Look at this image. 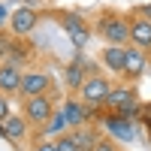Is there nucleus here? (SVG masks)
Here are the masks:
<instances>
[{
    "mask_svg": "<svg viewBox=\"0 0 151 151\" xmlns=\"http://www.w3.org/2000/svg\"><path fill=\"white\" fill-rule=\"evenodd\" d=\"M91 24H94V36L103 45H127L130 42V18H127V9L100 6V9H94Z\"/></svg>",
    "mask_w": 151,
    "mask_h": 151,
    "instance_id": "nucleus-1",
    "label": "nucleus"
},
{
    "mask_svg": "<svg viewBox=\"0 0 151 151\" xmlns=\"http://www.w3.org/2000/svg\"><path fill=\"white\" fill-rule=\"evenodd\" d=\"M45 18H52L60 30L67 33V40L73 42L76 52H85L94 40V24L88 15H82L79 9H60V6H52V9H42Z\"/></svg>",
    "mask_w": 151,
    "mask_h": 151,
    "instance_id": "nucleus-2",
    "label": "nucleus"
},
{
    "mask_svg": "<svg viewBox=\"0 0 151 151\" xmlns=\"http://www.w3.org/2000/svg\"><path fill=\"white\" fill-rule=\"evenodd\" d=\"M58 97L60 94H36V97L21 100L18 112L30 124V151L45 139V127H48V121H52L55 112H58Z\"/></svg>",
    "mask_w": 151,
    "mask_h": 151,
    "instance_id": "nucleus-3",
    "label": "nucleus"
},
{
    "mask_svg": "<svg viewBox=\"0 0 151 151\" xmlns=\"http://www.w3.org/2000/svg\"><path fill=\"white\" fill-rule=\"evenodd\" d=\"M139 109H142L139 85L115 79V85H112V94H109V100H106V106L97 109V121L103 118V115H124V118H133V121H136Z\"/></svg>",
    "mask_w": 151,
    "mask_h": 151,
    "instance_id": "nucleus-4",
    "label": "nucleus"
},
{
    "mask_svg": "<svg viewBox=\"0 0 151 151\" xmlns=\"http://www.w3.org/2000/svg\"><path fill=\"white\" fill-rule=\"evenodd\" d=\"M112 85H115V82L109 79V73L103 70V64H100V60H91L88 79H85L82 88H79V97H82L91 109H103L106 100H109V94H112Z\"/></svg>",
    "mask_w": 151,
    "mask_h": 151,
    "instance_id": "nucleus-5",
    "label": "nucleus"
},
{
    "mask_svg": "<svg viewBox=\"0 0 151 151\" xmlns=\"http://www.w3.org/2000/svg\"><path fill=\"white\" fill-rule=\"evenodd\" d=\"M36 94H58V82H55V73L42 67V64H33V67H24V79H21V91H18V103L27 97Z\"/></svg>",
    "mask_w": 151,
    "mask_h": 151,
    "instance_id": "nucleus-6",
    "label": "nucleus"
},
{
    "mask_svg": "<svg viewBox=\"0 0 151 151\" xmlns=\"http://www.w3.org/2000/svg\"><path fill=\"white\" fill-rule=\"evenodd\" d=\"M0 55L18 60L21 67H33L36 64V45L30 42V36H18L9 27H0Z\"/></svg>",
    "mask_w": 151,
    "mask_h": 151,
    "instance_id": "nucleus-7",
    "label": "nucleus"
},
{
    "mask_svg": "<svg viewBox=\"0 0 151 151\" xmlns=\"http://www.w3.org/2000/svg\"><path fill=\"white\" fill-rule=\"evenodd\" d=\"M40 21H45L42 9H36V6H15V9L9 12L6 27L12 33H18V36H30L36 27H40Z\"/></svg>",
    "mask_w": 151,
    "mask_h": 151,
    "instance_id": "nucleus-8",
    "label": "nucleus"
},
{
    "mask_svg": "<svg viewBox=\"0 0 151 151\" xmlns=\"http://www.w3.org/2000/svg\"><path fill=\"white\" fill-rule=\"evenodd\" d=\"M21 79H24V67L18 64V60H12V58H3V55H0V94L15 97V100H18Z\"/></svg>",
    "mask_w": 151,
    "mask_h": 151,
    "instance_id": "nucleus-9",
    "label": "nucleus"
},
{
    "mask_svg": "<svg viewBox=\"0 0 151 151\" xmlns=\"http://www.w3.org/2000/svg\"><path fill=\"white\" fill-rule=\"evenodd\" d=\"M88 70H91V58H85L82 52H76V58H70L64 64V88H67V94H79L82 82L88 79Z\"/></svg>",
    "mask_w": 151,
    "mask_h": 151,
    "instance_id": "nucleus-10",
    "label": "nucleus"
},
{
    "mask_svg": "<svg viewBox=\"0 0 151 151\" xmlns=\"http://www.w3.org/2000/svg\"><path fill=\"white\" fill-rule=\"evenodd\" d=\"M60 109H64V115H67V121H70V127H82V124L97 121V109H91L79 94H67Z\"/></svg>",
    "mask_w": 151,
    "mask_h": 151,
    "instance_id": "nucleus-11",
    "label": "nucleus"
},
{
    "mask_svg": "<svg viewBox=\"0 0 151 151\" xmlns=\"http://www.w3.org/2000/svg\"><path fill=\"white\" fill-rule=\"evenodd\" d=\"M127 18H130V45L142 48V52L151 58V21L145 15H139L133 6L127 9Z\"/></svg>",
    "mask_w": 151,
    "mask_h": 151,
    "instance_id": "nucleus-12",
    "label": "nucleus"
},
{
    "mask_svg": "<svg viewBox=\"0 0 151 151\" xmlns=\"http://www.w3.org/2000/svg\"><path fill=\"white\" fill-rule=\"evenodd\" d=\"M151 67V58L142 52V48H136L127 42V60H124V76H121V82H133V85H139V79L145 76V70Z\"/></svg>",
    "mask_w": 151,
    "mask_h": 151,
    "instance_id": "nucleus-13",
    "label": "nucleus"
},
{
    "mask_svg": "<svg viewBox=\"0 0 151 151\" xmlns=\"http://www.w3.org/2000/svg\"><path fill=\"white\" fill-rule=\"evenodd\" d=\"M3 139L12 148H21V142H30V124L21 112H12L9 118H3Z\"/></svg>",
    "mask_w": 151,
    "mask_h": 151,
    "instance_id": "nucleus-14",
    "label": "nucleus"
},
{
    "mask_svg": "<svg viewBox=\"0 0 151 151\" xmlns=\"http://www.w3.org/2000/svg\"><path fill=\"white\" fill-rule=\"evenodd\" d=\"M97 60L103 64L106 73H112L115 79L124 76V60H127V45H103L97 52Z\"/></svg>",
    "mask_w": 151,
    "mask_h": 151,
    "instance_id": "nucleus-15",
    "label": "nucleus"
},
{
    "mask_svg": "<svg viewBox=\"0 0 151 151\" xmlns=\"http://www.w3.org/2000/svg\"><path fill=\"white\" fill-rule=\"evenodd\" d=\"M73 136H76V145H79V151H94L97 139H100V121H91V124H82V127H70Z\"/></svg>",
    "mask_w": 151,
    "mask_h": 151,
    "instance_id": "nucleus-16",
    "label": "nucleus"
},
{
    "mask_svg": "<svg viewBox=\"0 0 151 151\" xmlns=\"http://www.w3.org/2000/svg\"><path fill=\"white\" fill-rule=\"evenodd\" d=\"M94 151H124V145H121V139H115L112 133H100Z\"/></svg>",
    "mask_w": 151,
    "mask_h": 151,
    "instance_id": "nucleus-17",
    "label": "nucleus"
},
{
    "mask_svg": "<svg viewBox=\"0 0 151 151\" xmlns=\"http://www.w3.org/2000/svg\"><path fill=\"white\" fill-rule=\"evenodd\" d=\"M9 100H12V97H6V94H0V121L12 115V103H9Z\"/></svg>",
    "mask_w": 151,
    "mask_h": 151,
    "instance_id": "nucleus-18",
    "label": "nucleus"
},
{
    "mask_svg": "<svg viewBox=\"0 0 151 151\" xmlns=\"http://www.w3.org/2000/svg\"><path fill=\"white\" fill-rule=\"evenodd\" d=\"M133 9H136V12H139V15H145V18L151 21V0H148V3H136Z\"/></svg>",
    "mask_w": 151,
    "mask_h": 151,
    "instance_id": "nucleus-19",
    "label": "nucleus"
},
{
    "mask_svg": "<svg viewBox=\"0 0 151 151\" xmlns=\"http://www.w3.org/2000/svg\"><path fill=\"white\" fill-rule=\"evenodd\" d=\"M124 151H127V148H124Z\"/></svg>",
    "mask_w": 151,
    "mask_h": 151,
    "instance_id": "nucleus-20",
    "label": "nucleus"
},
{
    "mask_svg": "<svg viewBox=\"0 0 151 151\" xmlns=\"http://www.w3.org/2000/svg\"><path fill=\"white\" fill-rule=\"evenodd\" d=\"M18 151H21V148H18Z\"/></svg>",
    "mask_w": 151,
    "mask_h": 151,
    "instance_id": "nucleus-21",
    "label": "nucleus"
}]
</instances>
